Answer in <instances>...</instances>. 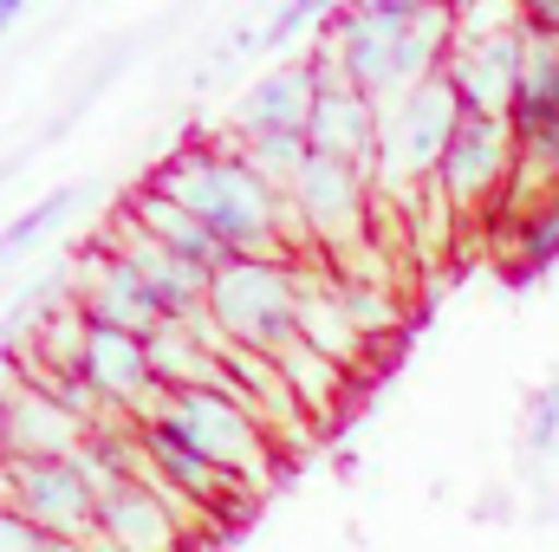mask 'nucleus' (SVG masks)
Masks as SVG:
<instances>
[{
    "instance_id": "nucleus-1",
    "label": "nucleus",
    "mask_w": 559,
    "mask_h": 552,
    "mask_svg": "<svg viewBox=\"0 0 559 552\" xmlns=\"http://www.w3.org/2000/svg\"><path fill=\"white\" fill-rule=\"evenodd\" d=\"M150 189L176 195L215 241L228 261H299L293 241V208L274 182L235 149V143H209V137H182L150 176Z\"/></svg>"
},
{
    "instance_id": "nucleus-2",
    "label": "nucleus",
    "mask_w": 559,
    "mask_h": 552,
    "mask_svg": "<svg viewBox=\"0 0 559 552\" xmlns=\"http://www.w3.org/2000/svg\"><path fill=\"white\" fill-rule=\"evenodd\" d=\"M462 124V105L449 92V79H423L404 98L384 105V131H378V163H371V182H378V202L391 208H411L417 215L423 189L436 182V163Z\"/></svg>"
},
{
    "instance_id": "nucleus-3",
    "label": "nucleus",
    "mask_w": 559,
    "mask_h": 552,
    "mask_svg": "<svg viewBox=\"0 0 559 552\" xmlns=\"http://www.w3.org/2000/svg\"><path fill=\"white\" fill-rule=\"evenodd\" d=\"M209 325L235 351L280 358L299 345V261H222L202 299Z\"/></svg>"
},
{
    "instance_id": "nucleus-4",
    "label": "nucleus",
    "mask_w": 559,
    "mask_h": 552,
    "mask_svg": "<svg viewBox=\"0 0 559 552\" xmlns=\"http://www.w3.org/2000/svg\"><path fill=\"white\" fill-rule=\"evenodd\" d=\"M286 208H293L299 241H312V261H325V267L338 274V267H352V261L371 248L378 182H371V169L312 149L306 169H299L293 189H286Z\"/></svg>"
},
{
    "instance_id": "nucleus-5",
    "label": "nucleus",
    "mask_w": 559,
    "mask_h": 552,
    "mask_svg": "<svg viewBox=\"0 0 559 552\" xmlns=\"http://www.w3.org/2000/svg\"><path fill=\"white\" fill-rule=\"evenodd\" d=\"M163 416H169V429H176L209 468H222V475L241 481L248 494L274 481V448H280L274 429L248 410L235 391H222V384L169 391V397H163Z\"/></svg>"
},
{
    "instance_id": "nucleus-6",
    "label": "nucleus",
    "mask_w": 559,
    "mask_h": 552,
    "mask_svg": "<svg viewBox=\"0 0 559 552\" xmlns=\"http://www.w3.org/2000/svg\"><path fill=\"white\" fill-rule=\"evenodd\" d=\"M436 202L455 215V221H475L488 215L508 189H514V131L508 118H481V111H462L455 137L436 163Z\"/></svg>"
},
{
    "instance_id": "nucleus-7",
    "label": "nucleus",
    "mask_w": 559,
    "mask_h": 552,
    "mask_svg": "<svg viewBox=\"0 0 559 552\" xmlns=\"http://www.w3.org/2000/svg\"><path fill=\"white\" fill-rule=\"evenodd\" d=\"M508 131H514V182L559 189V39L527 33V65L508 105Z\"/></svg>"
},
{
    "instance_id": "nucleus-8",
    "label": "nucleus",
    "mask_w": 559,
    "mask_h": 552,
    "mask_svg": "<svg viewBox=\"0 0 559 552\" xmlns=\"http://www.w3.org/2000/svg\"><path fill=\"white\" fill-rule=\"evenodd\" d=\"M7 507H20L26 520H39L46 533L92 547L98 533V488L79 468V455H52V461H7Z\"/></svg>"
},
{
    "instance_id": "nucleus-9",
    "label": "nucleus",
    "mask_w": 559,
    "mask_h": 552,
    "mask_svg": "<svg viewBox=\"0 0 559 552\" xmlns=\"http://www.w3.org/2000/svg\"><path fill=\"white\" fill-rule=\"evenodd\" d=\"M138 442H143V461H150V481L202 527V520H215V514H228L235 501H248V488L241 481H228L222 468H209L176 429H169V416H163V404L150 416H138Z\"/></svg>"
},
{
    "instance_id": "nucleus-10",
    "label": "nucleus",
    "mask_w": 559,
    "mask_h": 552,
    "mask_svg": "<svg viewBox=\"0 0 559 552\" xmlns=\"http://www.w3.org/2000/svg\"><path fill=\"white\" fill-rule=\"evenodd\" d=\"M189 514L143 475L98 494V533L85 552H189Z\"/></svg>"
},
{
    "instance_id": "nucleus-11",
    "label": "nucleus",
    "mask_w": 559,
    "mask_h": 552,
    "mask_svg": "<svg viewBox=\"0 0 559 552\" xmlns=\"http://www.w3.org/2000/svg\"><path fill=\"white\" fill-rule=\"evenodd\" d=\"M79 377L92 384V397L105 404V416H150L163 404L156 377H150V345L138 332L118 325H92L85 319V345H79Z\"/></svg>"
},
{
    "instance_id": "nucleus-12",
    "label": "nucleus",
    "mask_w": 559,
    "mask_h": 552,
    "mask_svg": "<svg viewBox=\"0 0 559 552\" xmlns=\"http://www.w3.org/2000/svg\"><path fill=\"white\" fill-rule=\"evenodd\" d=\"M521 65H527V26H501V33H481V39H455L442 79H449V92H455L462 111L508 118Z\"/></svg>"
},
{
    "instance_id": "nucleus-13",
    "label": "nucleus",
    "mask_w": 559,
    "mask_h": 552,
    "mask_svg": "<svg viewBox=\"0 0 559 552\" xmlns=\"http://www.w3.org/2000/svg\"><path fill=\"white\" fill-rule=\"evenodd\" d=\"M66 286H72V305H79L92 325H118V332H138V338H150V332L163 325V312H156L150 286H143V279L131 274L105 241H92V248L72 261Z\"/></svg>"
},
{
    "instance_id": "nucleus-14",
    "label": "nucleus",
    "mask_w": 559,
    "mask_h": 552,
    "mask_svg": "<svg viewBox=\"0 0 559 552\" xmlns=\"http://www.w3.org/2000/svg\"><path fill=\"white\" fill-rule=\"evenodd\" d=\"M98 241H105V248H111V254L143 279V286H150V299H156V312H163V319H195V312H202V299H209V274H202V267H189L182 254H169L163 241H150L124 208L111 215V228H105Z\"/></svg>"
},
{
    "instance_id": "nucleus-15",
    "label": "nucleus",
    "mask_w": 559,
    "mask_h": 552,
    "mask_svg": "<svg viewBox=\"0 0 559 552\" xmlns=\"http://www.w3.org/2000/svg\"><path fill=\"white\" fill-rule=\"evenodd\" d=\"M312 105H319V79H312L306 52H293V59L267 65V72L235 98L228 124H235V137H261V131H306Z\"/></svg>"
},
{
    "instance_id": "nucleus-16",
    "label": "nucleus",
    "mask_w": 559,
    "mask_h": 552,
    "mask_svg": "<svg viewBox=\"0 0 559 552\" xmlns=\"http://www.w3.org/2000/svg\"><path fill=\"white\" fill-rule=\"evenodd\" d=\"M92 435L85 416H72L46 384H13L7 404V461H52V455H79V442Z\"/></svg>"
},
{
    "instance_id": "nucleus-17",
    "label": "nucleus",
    "mask_w": 559,
    "mask_h": 552,
    "mask_svg": "<svg viewBox=\"0 0 559 552\" xmlns=\"http://www.w3.org/2000/svg\"><path fill=\"white\" fill-rule=\"evenodd\" d=\"M150 377H156V391L169 397V391H195V384H222V332L209 325V312H195V319H163L150 338Z\"/></svg>"
},
{
    "instance_id": "nucleus-18",
    "label": "nucleus",
    "mask_w": 559,
    "mask_h": 552,
    "mask_svg": "<svg viewBox=\"0 0 559 552\" xmlns=\"http://www.w3.org/2000/svg\"><path fill=\"white\" fill-rule=\"evenodd\" d=\"M378 131H384V105H371L352 85H325L312 118H306V143L319 156H338V163H358V169L378 163Z\"/></svg>"
},
{
    "instance_id": "nucleus-19",
    "label": "nucleus",
    "mask_w": 559,
    "mask_h": 552,
    "mask_svg": "<svg viewBox=\"0 0 559 552\" xmlns=\"http://www.w3.org/2000/svg\"><path fill=\"white\" fill-rule=\"evenodd\" d=\"M118 208L138 221L150 241H163L169 254H182V261H189V267H202V274H215V267L228 261V254H222V241H215V235H209V228H202L176 195H163V189H150V182H138Z\"/></svg>"
},
{
    "instance_id": "nucleus-20",
    "label": "nucleus",
    "mask_w": 559,
    "mask_h": 552,
    "mask_svg": "<svg viewBox=\"0 0 559 552\" xmlns=\"http://www.w3.org/2000/svg\"><path fill=\"white\" fill-rule=\"evenodd\" d=\"M280 371H286L299 410L312 416V429H332V422H338L345 397H352V371H345L338 358H325V351H312V345L299 338V345L280 351Z\"/></svg>"
},
{
    "instance_id": "nucleus-21",
    "label": "nucleus",
    "mask_w": 559,
    "mask_h": 552,
    "mask_svg": "<svg viewBox=\"0 0 559 552\" xmlns=\"http://www.w3.org/2000/svg\"><path fill=\"white\" fill-rule=\"evenodd\" d=\"M85 189H92V182H66V189H46L39 202H26V208L0 228V267H13V261H26L33 248H46V241L85 208Z\"/></svg>"
},
{
    "instance_id": "nucleus-22",
    "label": "nucleus",
    "mask_w": 559,
    "mask_h": 552,
    "mask_svg": "<svg viewBox=\"0 0 559 552\" xmlns=\"http://www.w3.org/2000/svg\"><path fill=\"white\" fill-rule=\"evenodd\" d=\"M554 267H559V189H547L514 221V261H508V274L540 279V274H554Z\"/></svg>"
},
{
    "instance_id": "nucleus-23",
    "label": "nucleus",
    "mask_w": 559,
    "mask_h": 552,
    "mask_svg": "<svg viewBox=\"0 0 559 552\" xmlns=\"http://www.w3.org/2000/svg\"><path fill=\"white\" fill-rule=\"evenodd\" d=\"M332 292H338V305H345V319L358 325V338H365V345H378V338H391V332L404 325V312H397V299L384 292V279L332 274Z\"/></svg>"
},
{
    "instance_id": "nucleus-24",
    "label": "nucleus",
    "mask_w": 559,
    "mask_h": 552,
    "mask_svg": "<svg viewBox=\"0 0 559 552\" xmlns=\"http://www.w3.org/2000/svg\"><path fill=\"white\" fill-rule=\"evenodd\" d=\"M267 182H274L280 195L293 189V176L306 169V156H312V143H306V131H261V137H228Z\"/></svg>"
},
{
    "instance_id": "nucleus-25",
    "label": "nucleus",
    "mask_w": 559,
    "mask_h": 552,
    "mask_svg": "<svg viewBox=\"0 0 559 552\" xmlns=\"http://www.w3.org/2000/svg\"><path fill=\"white\" fill-rule=\"evenodd\" d=\"M345 0H280L274 13H267V26H261V46H274V52H286V46H312L319 33H325V20L338 13Z\"/></svg>"
},
{
    "instance_id": "nucleus-26",
    "label": "nucleus",
    "mask_w": 559,
    "mask_h": 552,
    "mask_svg": "<svg viewBox=\"0 0 559 552\" xmlns=\"http://www.w3.org/2000/svg\"><path fill=\"white\" fill-rule=\"evenodd\" d=\"M0 552H85V547H72V540L46 533L39 520H26L20 507H7V501H0Z\"/></svg>"
},
{
    "instance_id": "nucleus-27",
    "label": "nucleus",
    "mask_w": 559,
    "mask_h": 552,
    "mask_svg": "<svg viewBox=\"0 0 559 552\" xmlns=\"http://www.w3.org/2000/svg\"><path fill=\"white\" fill-rule=\"evenodd\" d=\"M527 448L534 455H559V377L534 397V410H527Z\"/></svg>"
},
{
    "instance_id": "nucleus-28",
    "label": "nucleus",
    "mask_w": 559,
    "mask_h": 552,
    "mask_svg": "<svg viewBox=\"0 0 559 552\" xmlns=\"http://www.w3.org/2000/svg\"><path fill=\"white\" fill-rule=\"evenodd\" d=\"M514 13L534 39H559V0H514Z\"/></svg>"
},
{
    "instance_id": "nucleus-29",
    "label": "nucleus",
    "mask_w": 559,
    "mask_h": 552,
    "mask_svg": "<svg viewBox=\"0 0 559 552\" xmlns=\"http://www.w3.org/2000/svg\"><path fill=\"white\" fill-rule=\"evenodd\" d=\"M352 7H365V13H384V20H404V13H417L429 0H352Z\"/></svg>"
},
{
    "instance_id": "nucleus-30",
    "label": "nucleus",
    "mask_w": 559,
    "mask_h": 552,
    "mask_svg": "<svg viewBox=\"0 0 559 552\" xmlns=\"http://www.w3.org/2000/svg\"><path fill=\"white\" fill-rule=\"evenodd\" d=\"M26 13V0H0V33H13V20Z\"/></svg>"
},
{
    "instance_id": "nucleus-31",
    "label": "nucleus",
    "mask_w": 559,
    "mask_h": 552,
    "mask_svg": "<svg viewBox=\"0 0 559 552\" xmlns=\"http://www.w3.org/2000/svg\"><path fill=\"white\" fill-rule=\"evenodd\" d=\"M7 404H13V384H0V461H7Z\"/></svg>"
},
{
    "instance_id": "nucleus-32",
    "label": "nucleus",
    "mask_w": 559,
    "mask_h": 552,
    "mask_svg": "<svg viewBox=\"0 0 559 552\" xmlns=\"http://www.w3.org/2000/svg\"><path fill=\"white\" fill-rule=\"evenodd\" d=\"M0 501H7V461H0Z\"/></svg>"
},
{
    "instance_id": "nucleus-33",
    "label": "nucleus",
    "mask_w": 559,
    "mask_h": 552,
    "mask_svg": "<svg viewBox=\"0 0 559 552\" xmlns=\"http://www.w3.org/2000/svg\"><path fill=\"white\" fill-rule=\"evenodd\" d=\"M0 182H7V163H0Z\"/></svg>"
},
{
    "instance_id": "nucleus-34",
    "label": "nucleus",
    "mask_w": 559,
    "mask_h": 552,
    "mask_svg": "<svg viewBox=\"0 0 559 552\" xmlns=\"http://www.w3.org/2000/svg\"><path fill=\"white\" fill-rule=\"evenodd\" d=\"M442 7H455V0H442Z\"/></svg>"
}]
</instances>
